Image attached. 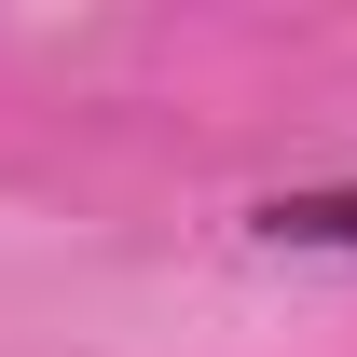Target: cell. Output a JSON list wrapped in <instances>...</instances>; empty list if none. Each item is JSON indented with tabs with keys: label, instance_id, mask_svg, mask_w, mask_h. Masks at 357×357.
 Masks as SVG:
<instances>
[{
	"label": "cell",
	"instance_id": "1",
	"mask_svg": "<svg viewBox=\"0 0 357 357\" xmlns=\"http://www.w3.org/2000/svg\"><path fill=\"white\" fill-rule=\"evenodd\" d=\"M261 234H275V248H344V261H357V178H344V192H275Z\"/></svg>",
	"mask_w": 357,
	"mask_h": 357
}]
</instances>
